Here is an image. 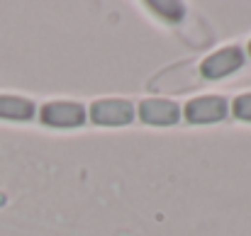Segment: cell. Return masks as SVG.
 <instances>
[{
    "label": "cell",
    "mask_w": 251,
    "mask_h": 236,
    "mask_svg": "<svg viewBox=\"0 0 251 236\" xmlns=\"http://www.w3.org/2000/svg\"><path fill=\"white\" fill-rule=\"evenodd\" d=\"M188 124H217L222 119H227L229 115V100L225 95H198L193 100L185 102V107L180 110Z\"/></svg>",
    "instance_id": "obj_4"
},
{
    "label": "cell",
    "mask_w": 251,
    "mask_h": 236,
    "mask_svg": "<svg viewBox=\"0 0 251 236\" xmlns=\"http://www.w3.org/2000/svg\"><path fill=\"white\" fill-rule=\"evenodd\" d=\"M149 10L166 22H180L185 17V5L180 2H149Z\"/></svg>",
    "instance_id": "obj_7"
},
{
    "label": "cell",
    "mask_w": 251,
    "mask_h": 236,
    "mask_svg": "<svg viewBox=\"0 0 251 236\" xmlns=\"http://www.w3.org/2000/svg\"><path fill=\"white\" fill-rule=\"evenodd\" d=\"M180 115V105L168 97H147L137 105V117L149 127H173Z\"/></svg>",
    "instance_id": "obj_5"
},
{
    "label": "cell",
    "mask_w": 251,
    "mask_h": 236,
    "mask_svg": "<svg viewBox=\"0 0 251 236\" xmlns=\"http://www.w3.org/2000/svg\"><path fill=\"white\" fill-rule=\"evenodd\" d=\"M244 51H247V56H249V59H251V42H249V47H247Z\"/></svg>",
    "instance_id": "obj_9"
},
{
    "label": "cell",
    "mask_w": 251,
    "mask_h": 236,
    "mask_svg": "<svg viewBox=\"0 0 251 236\" xmlns=\"http://www.w3.org/2000/svg\"><path fill=\"white\" fill-rule=\"evenodd\" d=\"M244 64H247V51L237 44H229V47H222V49L212 51L210 56H205L198 71H200V78L205 80H222L242 71Z\"/></svg>",
    "instance_id": "obj_3"
},
{
    "label": "cell",
    "mask_w": 251,
    "mask_h": 236,
    "mask_svg": "<svg viewBox=\"0 0 251 236\" xmlns=\"http://www.w3.org/2000/svg\"><path fill=\"white\" fill-rule=\"evenodd\" d=\"M229 110H232V115H234L237 119L251 122V93H239V95L232 100Z\"/></svg>",
    "instance_id": "obj_8"
},
{
    "label": "cell",
    "mask_w": 251,
    "mask_h": 236,
    "mask_svg": "<svg viewBox=\"0 0 251 236\" xmlns=\"http://www.w3.org/2000/svg\"><path fill=\"white\" fill-rule=\"evenodd\" d=\"M37 115V105L22 95H0V119L7 122H29Z\"/></svg>",
    "instance_id": "obj_6"
},
{
    "label": "cell",
    "mask_w": 251,
    "mask_h": 236,
    "mask_svg": "<svg viewBox=\"0 0 251 236\" xmlns=\"http://www.w3.org/2000/svg\"><path fill=\"white\" fill-rule=\"evenodd\" d=\"M37 112L39 122L49 129H81L88 119V107L78 100H49Z\"/></svg>",
    "instance_id": "obj_1"
},
{
    "label": "cell",
    "mask_w": 251,
    "mask_h": 236,
    "mask_svg": "<svg viewBox=\"0 0 251 236\" xmlns=\"http://www.w3.org/2000/svg\"><path fill=\"white\" fill-rule=\"evenodd\" d=\"M137 117V105L125 97H102L88 107V119L98 127H127Z\"/></svg>",
    "instance_id": "obj_2"
}]
</instances>
